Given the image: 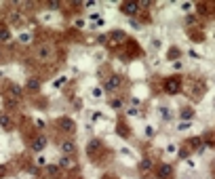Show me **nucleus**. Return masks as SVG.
<instances>
[{
    "mask_svg": "<svg viewBox=\"0 0 215 179\" xmlns=\"http://www.w3.org/2000/svg\"><path fill=\"white\" fill-rule=\"evenodd\" d=\"M47 135H38V137H36L34 141L30 143V150H32V152H42V150H44V148H47Z\"/></svg>",
    "mask_w": 215,
    "mask_h": 179,
    "instance_id": "1",
    "label": "nucleus"
},
{
    "mask_svg": "<svg viewBox=\"0 0 215 179\" xmlns=\"http://www.w3.org/2000/svg\"><path fill=\"white\" fill-rule=\"evenodd\" d=\"M59 127L63 129V133H68V135H72V133L76 131V124H74V120H72V118H68V116H63V118H61Z\"/></svg>",
    "mask_w": 215,
    "mask_h": 179,
    "instance_id": "2",
    "label": "nucleus"
},
{
    "mask_svg": "<svg viewBox=\"0 0 215 179\" xmlns=\"http://www.w3.org/2000/svg\"><path fill=\"white\" fill-rule=\"evenodd\" d=\"M139 9H141V4H139V2H124V4H122V11L127 13L129 17L137 15V13H139Z\"/></svg>",
    "mask_w": 215,
    "mask_h": 179,
    "instance_id": "3",
    "label": "nucleus"
},
{
    "mask_svg": "<svg viewBox=\"0 0 215 179\" xmlns=\"http://www.w3.org/2000/svg\"><path fill=\"white\" fill-rule=\"evenodd\" d=\"M61 152H63V156H72L74 152H76V143L72 141V139H65V141H61Z\"/></svg>",
    "mask_w": 215,
    "mask_h": 179,
    "instance_id": "4",
    "label": "nucleus"
},
{
    "mask_svg": "<svg viewBox=\"0 0 215 179\" xmlns=\"http://www.w3.org/2000/svg\"><path fill=\"white\" fill-rule=\"evenodd\" d=\"M179 89H181V84H179L177 78H169V80H167V86H165V91H167L169 95H175Z\"/></svg>",
    "mask_w": 215,
    "mask_h": 179,
    "instance_id": "5",
    "label": "nucleus"
},
{
    "mask_svg": "<svg viewBox=\"0 0 215 179\" xmlns=\"http://www.w3.org/2000/svg\"><path fill=\"white\" fill-rule=\"evenodd\" d=\"M120 86V76H110L106 82V91H116Z\"/></svg>",
    "mask_w": 215,
    "mask_h": 179,
    "instance_id": "6",
    "label": "nucleus"
},
{
    "mask_svg": "<svg viewBox=\"0 0 215 179\" xmlns=\"http://www.w3.org/2000/svg\"><path fill=\"white\" fill-rule=\"evenodd\" d=\"M59 169H72L74 167V160H72V156H63L61 154V158H59Z\"/></svg>",
    "mask_w": 215,
    "mask_h": 179,
    "instance_id": "7",
    "label": "nucleus"
},
{
    "mask_svg": "<svg viewBox=\"0 0 215 179\" xmlns=\"http://www.w3.org/2000/svg\"><path fill=\"white\" fill-rule=\"evenodd\" d=\"M89 19H91V23L95 25V27H101V25L106 23V19H103L99 13H93V15H89Z\"/></svg>",
    "mask_w": 215,
    "mask_h": 179,
    "instance_id": "8",
    "label": "nucleus"
},
{
    "mask_svg": "<svg viewBox=\"0 0 215 179\" xmlns=\"http://www.w3.org/2000/svg\"><path fill=\"white\" fill-rule=\"evenodd\" d=\"M171 173H173V171H171L169 164H162V167L158 169V177H160V179H169V177H171Z\"/></svg>",
    "mask_w": 215,
    "mask_h": 179,
    "instance_id": "9",
    "label": "nucleus"
},
{
    "mask_svg": "<svg viewBox=\"0 0 215 179\" xmlns=\"http://www.w3.org/2000/svg\"><path fill=\"white\" fill-rule=\"evenodd\" d=\"M9 93H11V95L15 97V99H21V95H23V91H21V86H19V84H11Z\"/></svg>",
    "mask_w": 215,
    "mask_h": 179,
    "instance_id": "10",
    "label": "nucleus"
},
{
    "mask_svg": "<svg viewBox=\"0 0 215 179\" xmlns=\"http://www.w3.org/2000/svg\"><path fill=\"white\" fill-rule=\"evenodd\" d=\"M139 169H141L143 173H150V171H152V160H150V158H143L141 162H139Z\"/></svg>",
    "mask_w": 215,
    "mask_h": 179,
    "instance_id": "11",
    "label": "nucleus"
},
{
    "mask_svg": "<svg viewBox=\"0 0 215 179\" xmlns=\"http://www.w3.org/2000/svg\"><path fill=\"white\" fill-rule=\"evenodd\" d=\"M32 38H34V36L30 34V32H19V42H21V44H30Z\"/></svg>",
    "mask_w": 215,
    "mask_h": 179,
    "instance_id": "12",
    "label": "nucleus"
},
{
    "mask_svg": "<svg viewBox=\"0 0 215 179\" xmlns=\"http://www.w3.org/2000/svg\"><path fill=\"white\" fill-rule=\"evenodd\" d=\"M65 84H68V76L63 74V76H59V78H55L53 86H55V89H61V86H65Z\"/></svg>",
    "mask_w": 215,
    "mask_h": 179,
    "instance_id": "13",
    "label": "nucleus"
},
{
    "mask_svg": "<svg viewBox=\"0 0 215 179\" xmlns=\"http://www.w3.org/2000/svg\"><path fill=\"white\" fill-rule=\"evenodd\" d=\"M47 173L51 177H57L59 175V164H47Z\"/></svg>",
    "mask_w": 215,
    "mask_h": 179,
    "instance_id": "14",
    "label": "nucleus"
},
{
    "mask_svg": "<svg viewBox=\"0 0 215 179\" xmlns=\"http://www.w3.org/2000/svg\"><path fill=\"white\" fill-rule=\"evenodd\" d=\"M112 42H120V40H124V32L122 30H116V32H112Z\"/></svg>",
    "mask_w": 215,
    "mask_h": 179,
    "instance_id": "15",
    "label": "nucleus"
},
{
    "mask_svg": "<svg viewBox=\"0 0 215 179\" xmlns=\"http://www.w3.org/2000/svg\"><path fill=\"white\" fill-rule=\"evenodd\" d=\"M25 86H27L30 91H38V89H40V82H38L36 78H30V80L25 82Z\"/></svg>",
    "mask_w": 215,
    "mask_h": 179,
    "instance_id": "16",
    "label": "nucleus"
},
{
    "mask_svg": "<svg viewBox=\"0 0 215 179\" xmlns=\"http://www.w3.org/2000/svg\"><path fill=\"white\" fill-rule=\"evenodd\" d=\"M181 118L186 120V122H190V120L194 118V112H192L190 107H186V110H181Z\"/></svg>",
    "mask_w": 215,
    "mask_h": 179,
    "instance_id": "17",
    "label": "nucleus"
},
{
    "mask_svg": "<svg viewBox=\"0 0 215 179\" xmlns=\"http://www.w3.org/2000/svg\"><path fill=\"white\" fill-rule=\"evenodd\" d=\"M0 127L2 129H11V120H9L6 114H0Z\"/></svg>",
    "mask_w": 215,
    "mask_h": 179,
    "instance_id": "18",
    "label": "nucleus"
},
{
    "mask_svg": "<svg viewBox=\"0 0 215 179\" xmlns=\"http://www.w3.org/2000/svg\"><path fill=\"white\" fill-rule=\"evenodd\" d=\"M91 95L95 97V99H101V97H103V89H101V86H93V89H91Z\"/></svg>",
    "mask_w": 215,
    "mask_h": 179,
    "instance_id": "19",
    "label": "nucleus"
},
{
    "mask_svg": "<svg viewBox=\"0 0 215 179\" xmlns=\"http://www.w3.org/2000/svg\"><path fill=\"white\" fill-rule=\"evenodd\" d=\"M158 112H160V116H162L165 120H171V110H169V107H160Z\"/></svg>",
    "mask_w": 215,
    "mask_h": 179,
    "instance_id": "20",
    "label": "nucleus"
},
{
    "mask_svg": "<svg viewBox=\"0 0 215 179\" xmlns=\"http://www.w3.org/2000/svg\"><path fill=\"white\" fill-rule=\"evenodd\" d=\"M110 107L120 110V107H122V99H118V97H116V99H112V101H110Z\"/></svg>",
    "mask_w": 215,
    "mask_h": 179,
    "instance_id": "21",
    "label": "nucleus"
},
{
    "mask_svg": "<svg viewBox=\"0 0 215 179\" xmlns=\"http://www.w3.org/2000/svg\"><path fill=\"white\" fill-rule=\"evenodd\" d=\"M38 57H40V59H47V57H48V48L47 47H40V48H38Z\"/></svg>",
    "mask_w": 215,
    "mask_h": 179,
    "instance_id": "22",
    "label": "nucleus"
},
{
    "mask_svg": "<svg viewBox=\"0 0 215 179\" xmlns=\"http://www.w3.org/2000/svg\"><path fill=\"white\" fill-rule=\"evenodd\" d=\"M143 133H145V137H154V127H152V124H145Z\"/></svg>",
    "mask_w": 215,
    "mask_h": 179,
    "instance_id": "23",
    "label": "nucleus"
},
{
    "mask_svg": "<svg viewBox=\"0 0 215 179\" xmlns=\"http://www.w3.org/2000/svg\"><path fill=\"white\" fill-rule=\"evenodd\" d=\"M36 164H38V167H47V156H38V158H36Z\"/></svg>",
    "mask_w": 215,
    "mask_h": 179,
    "instance_id": "24",
    "label": "nucleus"
},
{
    "mask_svg": "<svg viewBox=\"0 0 215 179\" xmlns=\"http://www.w3.org/2000/svg\"><path fill=\"white\" fill-rule=\"evenodd\" d=\"M190 127H192L190 122H186V120H183V122H179V124H177V131H188Z\"/></svg>",
    "mask_w": 215,
    "mask_h": 179,
    "instance_id": "25",
    "label": "nucleus"
},
{
    "mask_svg": "<svg viewBox=\"0 0 215 179\" xmlns=\"http://www.w3.org/2000/svg\"><path fill=\"white\" fill-rule=\"evenodd\" d=\"M167 154H171V156L177 154V145H175V143H169L167 145Z\"/></svg>",
    "mask_w": 215,
    "mask_h": 179,
    "instance_id": "26",
    "label": "nucleus"
},
{
    "mask_svg": "<svg viewBox=\"0 0 215 179\" xmlns=\"http://www.w3.org/2000/svg\"><path fill=\"white\" fill-rule=\"evenodd\" d=\"M21 17H23L21 13H13V15H11V21H13V23H19V21H21Z\"/></svg>",
    "mask_w": 215,
    "mask_h": 179,
    "instance_id": "27",
    "label": "nucleus"
},
{
    "mask_svg": "<svg viewBox=\"0 0 215 179\" xmlns=\"http://www.w3.org/2000/svg\"><path fill=\"white\" fill-rule=\"evenodd\" d=\"M137 114H139L137 107H127V116H129V118H131V116H137Z\"/></svg>",
    "mask_w": 215,
    "mask_h": 179,
    "instance_id": "28",
    "label": "nucleus"
},
{
    "mask_svg": "<svg viewBox=\"0 0 215 179\" xmlns=\"http://www.w3.org/2000/svg\"><path fill=\"white\" fill-rule=\"evenodd\" d=\"M9 38H11L9 30H4V27H2V30H0V40H9Z\"/></svg>",
    "mask_w": 215,
    "mask_h": 179,
    "instance_id": "29",
    "label": "nucleus"
},
{
    "mask_svg": "<svg viewBox=\"0 0 215 179\" xmlns=\"http://www.w3.org/2000/svg\"><path fill=\"white\" fill-rule=\"evenodd\" d=\"M74 25H76V27H86V19H76Z\"/></svg>",
    "mask_w": 215,
    "mask_h": 179,
    "instance_id": "30",
    "label": "nucleus"
},
{
    "mask_svg": "<svg viewBox=\"0 0 215 179\" xmlns=\"http://www.w3.org/2000/svg\"><path fill=\"white\" fill-rule=\"evenodd\" d=\"M190 57L192 59H200V53H196L194 48H190Z\"/></svg>",
    "mask_w": 215,
    "mask_h": 179,
    "instance_id": "31",
    "label": "nucleus"
},
{
    "mask_svg": "<svg viewBox=\"0 0 215 179\" xmlns=\"http://www.w3.org/2000/svg\"><path fill=\"white\" fill-rule=\"evenodd\" d=\"M186 167H188V169H194V167H196V162H194L192 158H188V160H186Z\"/></svg>",
    "mask_w": 215,
    "mask_h": 179,
    "instance_id": "32",
    "label": "nucleus"
},
{
    "mask_svg": "<svg viewBox=\"0 0 215 179\" xmlns=\"http://www.w3.org/2000/svg\"><path fill=\"white\" fill-rule=\"evenodd\" d=\"M192 9V2H183V4H181V11H190Z\"/></svg>",
    "mask_w": 215,
    "mask_h": 179,
    "instance_id": "33",
    "label": "nucleus"
},
{
    "mask_svg": "<svg viewBox=\"0 0 215 179\" xmlns=\"http://www.w3.org/2000/svg\"><path fill=\"white\" fill-rule=\"evenodd\" d=\"M48 6H51V9H59V2H57V0H51Z\"/></svg>",
    "mask_w": 215,
    "mask_h": 179,
    "instance_id": "34",
    "label": "nucleus"
},
{
    "mask_svg": "<svg viewBox=\"0 0 215 179\" xmlns=\"http://www.w3.org/2000/svg\"><path fill=\"white\" fill-rule=\"evenodd\" d=\"M131 103H133V106H139V103H141V99H139V97H131Z\"/></svg>",
    "mask_w": 215,
    "mask_h": 179,
    "instance_id": "35",
    "label": "nucleus"
},
{
    "mask_svg": "<svg viewBox=\"0 0 215 179\" xmlns=\"http://www.w3.org/2000/svg\"><path fill=\"white\" fill-rule=\"evenodd\" d=\"M181 68H183V65H181L179 61H175V63H173V70H175V72H179V70H181Z\"/></svg>",
    "mask_w": 215,
    "mask_h": 179,
    "instance_id": "36",
    "label": "nucleus"
},
{
    "mask_svg": "<svg viewBox=\"0 0 215 179\" xmlns=\"http://www.w3.org/2000/svg\"><path fill=\"white\" fill-rule=\"evenodd\" d=\"M84 6H86V9H95V6H97V2H86Z\"/></svg>",
    "mask_w": 215,
    "mask_h": 179,
    "instance_id": "37",
    "label": "nucleus"
},
{
    "mask_svg": "<svg viewBox=\"0 0 215 179\" xmlns=\"http://www.w3.org/2000/svg\"><path fill=\"white\" fill-rule=\"evenodd\" d=\"M181 179H190V177H181Z\"/></svg>",
    "mask_w": 215,
    "mask_h": 179,
    "instance_id": "38",
    "label": "nucleus"
}]
</instances>
